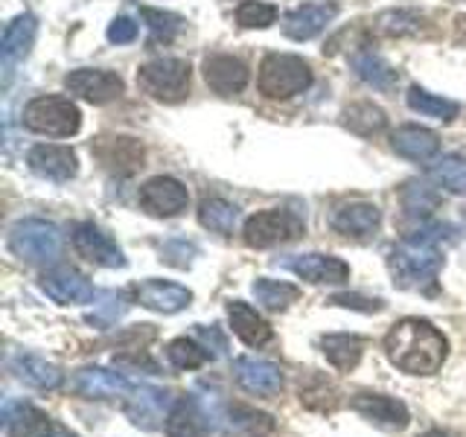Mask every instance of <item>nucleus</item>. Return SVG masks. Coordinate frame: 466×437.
<instances>
[{
    "instance_id": "29",
    "label": "nucleus",
    "mask_w": 466,
    "mask_h": 437,
    "mask_svg": "<svg viewBox=\"0 0 466 437\" xmlns=\"http://www.w3.org/2000/svg\"><path fill=\"white\" fill-rule=\"evenodd\" d=\"M218 420H225L228 432L239 437H268L274 432V417L251 405H228V412L218 414Z\"/></svg>"
},
{
    "instance_id": "27",
    "label": "nucleus",
    "mask_w": 466,
    "mask_h": 437,
    "mask_svg": "<svg viewBox=\"0 0 466 437\" xmlns=\"http://www.w3.org/2000/svg\"><path fill=\"white\" fill-rule=\"evenodd\" d=\"M228 318H230L233 332H237L248 347H262L266 341H271V324L245 300H230Z\"/></svg>"
},
{
    "instance_id": "38",
    "label": "nucleus",
    "mask_w": 466,
    "mask_h": 437,
    "mask_svg": "<svg viewBox=\"0 0 466 437\" xmlns=\"http://www.w3.org/2000/svg\"><path fill=\"white\" fill-rule=\"evenodd\" d=\"M167 359L175 364L178 371H198L204 368L213 356H210V350L208 347H201L196 344L193 339H172L167 344Z\"/></svg>"
},
{
    "instance_id": "48",
    "label": "nucleus",
    "mask_w": 466,
    "mask_h": 437,
    "mask_svg": "<svg viewBox=\"0 0 466 437\" xmlns=\"http://www.w3.org/2000/svg\"><path fill=\"white\" fill-rule=\"evenodd\" d=\"M53 437H76V434H67V432H56Z\"/></svg>"
},
{
    "instance_id": "45",
    "label": "nucleus",
    "mask_w": 466,
    "mask_h": 437,
    "mask_svg": "<svg viewBox=\"0 0 466 437\" xmlns=\"http://www.w3.org/2000/svg\"><path fill=\"white\" fill-rule=\"evenodd\" d=\"M335 306H344V310H359V312H379L382 310V300H368V298H359V295H332Z\"/></svg>"
},
{
    "instance_id": "9",
    "label": "nucleus",
    "mask_w": 466,
    "mask_h": 437,
    "mask_svg": "<svg viewBox=\"0 0 466 437\" xmlns=\"http://www.w3.org/2000/svg\"><path fill=\"white\" fill-rule=\"evenodd\" d=\"M300 233V222L286 210H262L245 222L242 237L251 248H274L280 242L295 239Z\"/></svg>"
},
{
    "instance_id": "14",
    "label": "nucleus",
    "mask_w": 466,
    "mask_h": 437,
    "mask_svg": "<svg viewBox=\"0 0 466 437\" xmlns=\"http://www.w3.org/2000/svg\"><path fill=\"white\" fill-rule=\"evenodd\" d=\"M233 376L248 393H257V397H277L283 391V371L257 356H239L233 361Z\"/></svg>"
},
{
    "instance_id": "17",
    "label": "nucleus",
    "mask_w": 466,
    "mask_h": 437,
    "mask_svg": "<svg viewBox=\"0 0 466 437\" xmlns=\"http://www.w3.org/2000/svg\"><path fill=\"white\" fill-rule=\"evenodd\" d=\"M248 67L242 58L237 56H228V53H216L204 58V82H208L216 94L222 97H233V94H242L245 85H248Z\"/></svg>"
},
{
    "instance_id": "35",
    "label": "nucleus",
    "mask_w": 466,
    "mask_h": 437,
    "mask_svg": "<svg viewBox=\"0 0 466 437\" xmlns=\"http://www.w3.org/2000/svg\"><path fill=\"white\" fill-rule=\"evenodd\" d=\"M344 123L350 131H356V135L373 137V135H379V131H385L388 117L382 108L373 106V102H356V106H350L344 111Z\"/></svg>"
},
{
    "instance_id": "6",
    "label": "nucleus",
    "mask_w": 466,
    "mask_h": 437,
    "mask_svg": "<svg viewBox=\"0 0 466 437\" xmlns=\"http://www.w3.org/2000/svg\"><path fill=\"white\" fill-rule=\"evenodd\" d=\"M189 65L181 58H155L137 70V85L143 94L157 102H181L189 94Z\"/></svg>"
},
{
    "instance_id": "7",
    "label": "nucleus",
    "mask_w": 466,
    "mask_h": 437,
    "mask_svg": "<svg viewBox=\"0 0 466 437\" xmlns=\"http://www.w3.org/2000/svg\"><path fill=\"white\" fill-rule=\"evenodd\" d=\"M65 87L91 106H106V102L120 99L126 91V82L111 70H91V67H79L70 70L65 76Z\"/></svg>"
},
{
    "instance_id": "1",
    "label": "nucleus",
    "mask_w": 466,
    "mask_h": 437,
    "mask_svg": "<svg viewBox=\"0 0 466 437\" xmlns=\"http://www.w3.org/2000/svg\"><path fill=\"white\" fill-rule=\"evenodd\" d=\"M385 353L390 364H397L402 373L431 376L443 368L449 341L446 335L431 327L422 318H405L393 324L385 335Z\"/></svg>"
},
{
    "instance_id": "25",
    "label": "nucleus",
    "mask_w": 466,
    "mask_h": 437,
    "mask_svg": "<svg viewBox=\"0 0 466 437\" xmlns=\"http://www.w3.org/2000/svg\"><path fill=\"white\" fill-rule=\"evenodd\" d=\"M390 146L397 155H402L408 160H417V164H426V160H431L437 152H441V137H437L431 128L402 126L390 135Z\"/></svg>"
},
{
    "instance_id": "31",
    "label": "nucleus",
    "mask_w": 466,
    "mask_h": 437,
    "mask_svg": "<svg viewBox=\"0 0 466 437\" xmlns=\"http://www.w3.org/2000/svg\"><path fill=\"white\" fill-rule=\"evenodd\" d=\"M320 350H324V356H327V361L332 364V368H339V371L347 373L361 361L364 341L359 339V335L335 332V335H324V339H320Z\"/></svg>"
},
{
    "instance_id": "15",
    "label": "nucleus",
    "mask_w": 466,
    "mask_h": 437,
    "mask_svg": "<svg viewBox=\"0 0 466 437\" xmlns=\"http://www.w3.org/2000/svg\"><path fill=\"white\" fill-rule=\"evenodd\" d=\"M286 269L295 271L300 280L315 283V286H339L350 280V266L339 257L329 254H298L286 259Z\"/></svg>"
},
{
    "instance_id": "26",
    "label": "nucleus",
    "mask_w": 466,
    "mask_h": 437,
    "mask_svg": "<svg viewBox=\"0 0 466 437\" xmlns=\"http://www.w3.org/2000/svg\"><path fill=\"white\" fill-rule=\"evenodd\" d=\"M35 33H38V21L35 15H18L4 33V41H0V56H4V67L6 73L12 70V65L24 62V58L29 56V50H33V41H35Z\"/></svg>"
},
{
    "instance_id": "4",
    "label": "nucleus",
    "mask_w": 466,
    "mask_h": 437,
    "mask_svg": "<svg viewBox=\"0 0 466 437\" xmlns=\"http://www.w3.org/2000/svg\"><path fill=\"white\" fill-rule=\"evenodd\" d=\"M24 126L35 135L73 137L82 128V111L67 97H35L24 108Z\"/></svg>"
},
{
    "instance_id": "20",
    "label": "nucleus",
    "mask_w": 466,
    "mask_h": 437,
    "mask_svg": "<svg viewBox=\"0 0 466 437\" xmlns=\"http://www.w3.org/2000/svg\"><path fill=\"white\" fill-rule=\"evenodd\" d=\"M4 432L9 437H53V420L33 402L4 405Z\"/></svg>"
},
{
    "instance_id": "3",
    "label": "nucleus",
    "mask_w": 466,
    "mask_h": 437,
    "mask_svg": "<svg viewBox=\"0 0 466 437\" xmlns=\"http://www.w3.org/2000/svg\"><path fill=\"white\" fill-rule=\"evenodd\" d=\"M259 94L268 99H289L312 87V67L300 56L291 53H268L259 65Z\"/></svg>"
},
{
    "instance_id": "19",
    "label": "nucleus",
    "mask_w": 466,
    "mask_h": 437,
    "mask_svg": "<svg viewBox=\"0 0 466 437\" xmlns=\"http://www.w3.org/2000/svg\"><path fill=\"white\" fill-rule=\"evenodd\" d=\"M41 289L44 295L53 298L56 303L70 306V303H87L94 300V286L87 277H82L73 269H53L41 277Z\"/></svg>"
},
{
    "instance_id": "5",
    "label": "nucleus",
    "mask_w": 466,
    "mask_h": 437,
    "mask_svg": "<svg viewBox=\"0 0 466 437\" xmlns=\"http://www.w3.org/2000/svg\"><path fill=\"white\" fill-rule=\"evenodd\" d=\"M9 248L24 262L47 266V262H56L58 254H62V233H58L53 222H44V218H21L9 230Z\"/></svg>"
},
{
    "instance_id": "39",
    "label": "nucleus",
    "mask_w": 466,
    "mask_h": 437,
    "mask_svg": "<svg viewBox=\"0 0 466 437\" xmlns=\"http://www.w3.org/2000/svg\"><path fill=\"white\" fill-rule=\"evenodd\" d=\"M437 193L426 181H408L402 187V208L408 216H429L437 208Z\"/></svg>"
},
{
    "instance_id": "30",
    "label": "nucleus",
    "mask_w": 466,
    "mask_h": 437,
    "mask_svg": "<svg viewBox=\"0 0 466 437\" xmlns=\"http://www.w3.org/2000/svg\"><path fill=\"white\" fill-rule=\"evenodd\" d=\"M350 65H353V73L364 82L376 87V91H390L393 85H397V70H393L382 56L373 53V50H359L350 58Z\"/></svg>"
},
{
    "instance_id": "12",
    "label": "nucleus",
    "mask_w": 466,
    "mask_h": 437,
    "mask_svg": "<svg viewBox=\"0 0 466 437\" xmlns=\"http://www.w3.org/2000/svg\"><path fill=\"white\" fill-rule=\"evenodd\" d=\"M26 167L33 169L38 178L44 181H56L65 184L70 178H76L79 172V158L70 146H53V143H41L33 146L26 155Z\"/></svg>"
},
{
    "instance_id": "13",
    "label": "nucleus",
    "mask_w": 466,
    "mask_h": 437,
    "mask_svg": "<svg viewBox=\"0 0 466 437\" xmlns=\"http://www.w3.org/2000/svg\"><path fill=\"white\" fill-rule=\"evenodd\" d=\"M353 408L368 422H373V426L385 432H402L408 422H411L405 402L397 397H388V393H356Z\"/></svg>"
},
{
    "instance_id": "43",
    "label": "nucleus",
    "mask_w": 466,
    "mask_h": 437,
    "mask_svg": "<svg viewBox=\"0 0 466 437\" xmlns=\"http://www.w3.org/2000/svg\"><path fill=\"white\" fill-rule=\"evenodd\" d=\"M196 254H198V248L193 242H187V239H172V242H167L164 248H160V259H167L169 266H178V269H187Z\"/></svg>"
},
{
    "instance_id": "47",
    "label": "nucleus",
    "mask_w": 466,
    "mask_h": 437,
    "mask_svg": "<svg viewBox=\"0 0 466 437\" xmlns=\"http://www.w3.org/2000/svg\"><path fill=\"white\" fill-rule=\"evenodd\" d=\"M422 437H449V434H446V432H441V429H431V432H426Z\"/></svg>"
},
{
    "instance_id": "16",
    "label": "nucleus",
    "mask_w": 466,
    "mask_h": 437,
    "mask_svg": "<svg viewBox=\"0 0 466 437\" xmlns=\"http://www.w3.org/2000/svg\"><path fill=\"white\" fill-rule=\"evenodd\" d=\"M94 155L99 158V164L111 169V172H135L143 167L146 160V149L143 143L135 137H126V135H108V137H99L94 143Z\"/></svg>"
},
{
    "instance_id": "46",
    "label": "nucleus",
    "mask_w": 466,
    "mask_h": 437,
    "mask_svg": "<svg viewBox=\"0 0 466 437\" xmlns=\"http://www.w3.org/2000/svg\"><path fill=\"white\" fill-rule=\"evenodd\" d=\"M196 335H198V339L204 341V347H210V350H216V353H225V350H228V341H225V335L222 332H218V327H196Z\"/></svg>"
},
{
    "instance_id": "28",
    "label": "nucleus",
    "mask_w": 466,
    "mask_h": 437,
    "mask_svg": "<svg viewBox=\"0 0 466 437\" xmlns=\"http://www.w3.org/2000/svg\"><path fill=\"white\" fill-rule=\"evenodd\" d=\"M9 371L21 379V382L33 385L38 391H56L58 385L65 382V373L56 368V364L44 361L33 353H18L9 359Z\"/></svg>"
},
{
    "instance_id": "21",
    "label": "nucleus",
    "mask_w": 466,
    "mask_h": 437,
    "mask_svg": "<svg viewBox=\"0 0 466 437\" xmlns=\"http://www.w3.org/2000/svg\"><path fill=\"white\" fill-rule=\"evenodd\" d=\"M339 15L332 4H306V6H298L286 12L283 18V33L291 38V41H309L315 36H320L327 29V24Z\"/></svg>"
},
{
    "instance_id": "41",
    "label": "nucleus",
    "mask_w": 466,
    "mask_h": 437,
    "mask_svg": "<svg viewBox=\"0 0 466 437\" xmlns=\"http://www.w3.org/2000/svg\"><path fill=\"white\" fill-rule=\"evenodd\" d=\"M277 21V6L262 4V0H245L237 9V24L245 29H266Z\"/></svg>"
},
{
    "instance_id": "24",
    "label": "nucleus",
    "mask_w": 466,
    "mask_h": 437,
    "mask_svg": "<svg viewBox=\"0 0 466 437\" xmlns=\"http://www.w3.org/2000/svg\"><path fill=\"white\" fill-rule=\"evenodd\" d=\"M210 414L204 412L196 397H181L175 400L172 412L164 422L167 437H208L213 422L208 420Z\"/></svg>"
},
{
    "instance_id": "18",
    "label": "nucleus",
    "mask_w": 466,
    "mask_h": 437,
    "mask_svg": "<svg viewBox=\"0 0 466 437\" xmlns=\"http://www.w3.org/2000/svg\"><path fill=\"white\" fill-rule=\"evenodd\" d=\"M135 298L140 306L160 315H175L187 310L193 303V291L178 286V283H164V280H146L135 289Z\"/></svg>"
},
{
    "instance_id": "11",
    "label": "nucleus",
    "mask_w": 466,
    "mask_h": 437,
    "mask_svg": "<svg viewBox=\"0 0 466 437\" xmlns=\"http://www.w3.org/2000/svg\"><path fill=\"white\" fill-rule=\"evenodd\" d=\"M172 393L164 388H152V385H140L131 391V397L126 400V417L135 422V426L152 432L160 422H167L172 412Z\"/></svg>"
},
{
    "instance_id": "23",
    "label": "nucleus",
    "mask_w": 466,
    "mask_h": 437,
    "mask_svg": "<svg viewBox=\"0 0 466 437\" xmlns=\"http://www.w3.org/2000/svg\"><path fill=\"white\" fill-rule=\"evenodd\" d=\"M329 222L335 230L344 233V237L364 239L382 225V210L370 201H353V204H341V208L332 213Z\"/></svg>"
},
{
    "instance_id": "42",
    "label": "nucleus",
    "mask_w": 466,
    "mask_h": 437,
    "mask_svg": "<svg viewBox=\"0 0 466 437\" xmlns=\"http://www.w3.org/2000/svg\"><path fill=\"white\" fill-rule=\"evenodd\" d=\"M422 18L417 12H408V9H397V12H385L379 18V26L385 29L388 36H414L420 29Z\"/></svg>"
},
{
    "instance_id": "8",
    "label": "nucleus",
    "mask_w": 466,
    "mask_h": 437,
    "mask_svg": "<svg viewBox=\"0 0 466 437\" xmlns=\"http://www.w3.org/2000/svg\"><path fill=\"white\" fill-rule=\"evenodd\" d=\"M189 204V193L187 187L178 178H169V175H155L143 187H140V208L157 216V218H172L181 216Z\"/></svg>"
},
{
    "instance_id": "37",
    "label": "nucleus",
    "mask_w": 466,
    "mask_h": 437,
    "mask_svg": "<svg viewBox=\"0 0 466 437\" xmlns=\"http://www.w3.org/2000/svg\"><path fill=\"white\" fill-rule=\"evenodd\" d=\"M128 306H131V300H128L126 291H102L96 306H94V312H87L85 320L91 327L108 330L111 324H116V320L128 312Z\"/></svg>"
},
{
    "instance_id": "22",
    "label": "nucleus",
    "mask_w": 466,
    "mask_h": 437,
    "mask_svg": "<svg viewBox=\"0 0 466 437\" xmlns=\"http://www.w3.org/2000/svg\"><path fill=\"white\" fill-rule=\"evenodd\" d=\"M73 388L85 400H114L131 393V382L123 373H111L106 368H82L73 376Z\"/></svg>"
},
{
    "instance_id": "36",
    "label": "nucleus",
    "mask_w": 466,
    "mask_h": 437,
    "mask_svg": "<svg viewBox=\"0 0 466 437\" xmlns=\"http://www.w3.org/2000/svg\"><path fill=\"white\" fill-rule=\"evenodd\" d=\"M405 99H408V108L422 114V117H434V120H443V123L455 120V117H458V102H451L446 97H437V94H429V91H422V87H417V85L408 91Z\"/></svg>"
},
{
    "instance_id": "32",
    "label": "nucleus",
    "mask_w": 466,
    "mask_h": 437,
    "mask_svg": "<svg viewBox=\"0 0 466 437\" xmlns=\"http://www.w3.org/2000/svg\"><path fill=\"white\" fill-rule=\"evenodd\" d=\"M198 222L213 233L230 237L239 225V208L225 201V198H204L201 208H198Z\"/></svg>"
},
{
    "instance_id": "33",
    "label": "nucleus",
    "mask_w": 466,
    "mask_h": 437,
    "mask_svg": "<svg viewBox=\"0 0 466 437\" xmlns=\"http://www.w3.org/2000/svg\"><path fill=\"white\" fill-rule=\"evenodd\" d=\"M429 175L437 187L449 189L455 196H466V158L463 155H443L429 164Z\"/></svg>"
},
{
    "instance_id": "10",
    "label": "nucleus",
    "mask_w": 466,
    "mask_h": 437,
    "mask_svg": "<svg viewBox=\"0 0 466 437\" xmlns=\"http://www.w3.org/2000/svg\"><path fill=\"white\" fill-rule=\"evenodd\" d=\"M73 248H76L79 257L94 262V266H102V269H123L126 266L120 245L94 222H79L73 228Z\"/></svg>"
},
{
    "instance_id": "44",
    "label": "nucleus",
    "mask_w": 466,
    "mask_h": 437,
    "mask_svg": "<svg viewBox=\"0 0 466 437\" xmlns=\"http://www.w3.org/2000/svg\"><path fill=\"white\" fill-rule=\"evenodd\" d=\"M137 38V24L131 18H114L108 24V41L111 44H128Z\"/></svg>"
},
{
    "instance_id": "40",
    "label": "nucleus",
    "mask_w": 466,
    "mask_h": 437,
    "mask_svg": "<svg viewBox=\"0 0 466 437\" xmlns=\"http://www.w3.org/2000/svg\"><path fill=\"white\" fill-rule=\"evenodd\" d=\"M140 15H143L146 26L152 29V36H155L157 41H172L175 36L181 33V26H184V18H181V15H175V12H164V9H149V6H143Z\"/></svg>"
},
{
    "instance_id": "2",
    "label": "nucleus",
    "mask_w": 466,
    "mask_h": 437,
    "mask_svg": "<svg viewBox=\"0 0 466 437\" xmlns=\"http://www.w3.org/2000/svg\"><path fill=\"white\" fill-rule=\"evenodd\" d=\"M451 230L446 225H434L426 230H417L414 237H408L390 251V274L393 283L400 289H422L437 280V274L443 269L441 239L443 233Z\"/></svg>"
},
{
    "instance_id": "34",
    "label": "nucleus",
    "mask_w": 466,
    "mask_h": 437,
    "mask_svg": "<svg viewBox=\"0 0 466 437\" xmlns=\"http://www.w3.org/2000/svg\"><path fill=\"white\" fill-rule=\"evenodd\" d=\"M254 298L262 310L268 312H280L286 310L289 303H295L300 298V289L291 286V283H283V280H268V277H259L254 280Z\"/></svg>"
}]
</instances>
